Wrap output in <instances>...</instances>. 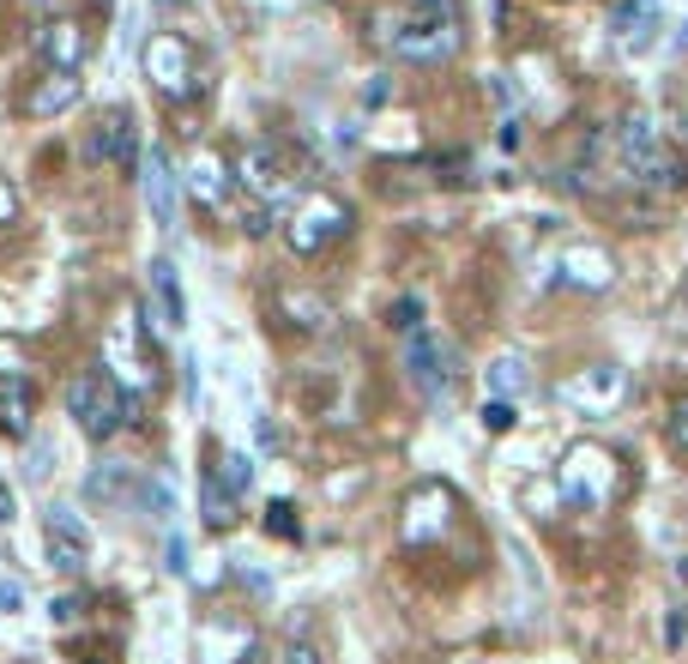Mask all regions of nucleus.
I'll return each mask as SVG.
<instances>
[{
	"label": "nucleus",
	"mask_w": 688,
	"mask_h": 664,
	"mask_svg": "<svg viewBox=\"0 0 688 664\" xmlns=\"http://www.w3.org/2000/svg\"><path fill=\"white\" fill-rule=\"evenodd\" d=\"M67 411L92 441H109V436L139 424V393H127L109 368H79L67 381Z\"/></svg>",
	"instance_id": "obj_1"
},
{
	"label": "nucleus",
	"mask_w": 688,
	"mask_h": 664,
	"mask_svg": "<svg viewBox=\"0 0 688 664\" xmlns=\"http://www.w3.org/2000/svg\"><path fill=\"white\" fill-rule=\"evenodd\" d=\"M387 49L399 61H417V67H436V61H448L459 49V31H453V12H423L417 7V19L393 24L387 31Z\"/></svg>",
	"instance_id": "obj_2"
},
{
	"label": "nucleus",
	"mask_w": 688,
	"mask_h": 664,
	"mask_svg": "<svg viewBox=\"0 0 688 664\" xmlns=\"http://www.w3.org/2000/svg\"><path fill=\"white\" fill-rule=\"evenodd\" d=\"M556 399L580 417H616L622 399H628V368L592 363V368H580V375H568L562 387H556Z\"/></svg>",
	"instance_id": "obj_3"
},
{
	"label": "nucleus",
	"mask_w": 688,
	"mask_h": 664,
	"mask_svg": "<svg viewBox=\"0 0 688 664\" xmlns=\"http://www.w3.org/2000/svg\"><path fill=\"white\" fill-rule=\"evenodd\" d=\"M556 490H562V502L573 514H598V507L610 502V490H616V465H610V453H598V447H573L562 478H556Z\"/></svg>",
	"instance_id": "obj_4"
},
{
	"label": "nucleus",
	"mask_w": 688,
	"mask_h": 664,
	"mask_svg": "<svg viewBox=\"0 0 688 664\" xmlns=\"http://www.w3.org/2000/svg\"><path fill=\"white\" fill-rule=\"evenodd\" d=\"M616 146H622V170H628L634 182H646V188L677 182V158L665 151V139H658V127L646 121V115H628V121H622Z\"/></svg>",
	"instance_id": "obj_5"
},
{
	"label": "nucleus",
	"mask_w": 688,
	"mask_h": 664,
	"mask_svg": "<svg viewBox=\"0 0 688 664\" xmlns=\"http://www.w3.org/2000/svg\"><path fill=\"white\" fill-rule=\"evenodd\" d=\"M344 224H351V212H344L333 194L309 188V194L290 206V229H284V236H290V248H297V254H314V248H326Z\"/></svg>",
	"instance_id": "obj_6"
},
{
	"label": "nucleus",
	"mask_w": 688,
	"mask_h": 664,
	"mask_svg": "<svg viewBox=\"0 0 688 664\" xmlns=\"http://www.w3.org/2000/svg\"><path fill=\"white\" fill-rule=\"evenodd\" d=\"M43 550H49V568L79 574L85 561H92V526H85L67 502H49L43 507Z\"/></svg>",
	"instance_id": "obj_7"
},
{
	"label": "nucleus",
	"mask_w": 688,
	"mask_h": 664,
	"mask_svg": "<svg viewBox=\"0 0 688 664\" xmlns=\"http://www.w3.org/2000/svg\"><path fill=\"white\" fill-rule=\"evenodd\" d=\"M139 61H146V79L158 85L163 97H187V92H194V49H187L175 31H158L146 49H139Z\"/></svg>",
	"instance_id": "obj_8"
},
{
	"label": "nucleus",
	"mask_w": 688,
	"mask_h": 664,
	"mask_svg": "<svg viewBox=\"0 0 688 664\" xmlns=\"http://www.w3.org/2000/svg\"><path fill=\"white\" fill-rule=\"evenodd\" d=\"M236 175H241V188H248L254 200H260V206H272L278 218H284L290 206H297L302 194H309V188H297V182H284V170H278V158L266 146H248L236 158Z\"/></svg>",
	"instance_id": "obj_9"
},
{
	"label": "nucleus",
	"mask_w": 688,
	"mask_h": 664,
	"mask_svg": "<svg viewBox=\"0 0 688 664\" xmlns=\"http://www.w3.org/2000/svg\"><path fill=\"white\" fill-rule=\"evenodd\" d=\"M405 381L417 387L423 405H448L453 368H441V339L436 332H411V339H405Z\"/></svg>",
	"instance_id": "obj_10"
},
{
	"label": "nucleus",
	"mask_w": 688,
	"mask_h": 664,
	"mask_svg": "<svg viewBox=\"0 0 688 664\" xmlns=\"http://www.w3.org/2000/svg\"><path fill=\"white\" fill-rule=\"evenodd\" d=\"M194 653L206 664H241L254 653V629L241 617H229V610H212V617L194 629Z\"/></svg>",
	"instance_id": "obj_11"
},
{
	"label": "nucleus",
	"mask_w": 688,
	"mask_h": 664,
	"mask_svg": "<svg viewBox=\"0 0 688 664\" xmlns=\"http://www.w3.org/2000/svg\"><path fill=\"white\" fill-rule=\"evenodd\" d=\"M139 188H146V206H151V224L163 236H175V163L163 146L139 151Z\"/></svg>",
	"instance_id": "obj_12"
},
{
	"label": "nucleus",
	"mask_w": 688,
	"mask_h": 664,
	"mask_svg": "<svg viewBox=\"0 0 688 664\" xmlns=\"http://www.w3.org/2000/svg\"><path fill=\"white\" fill-rule=\"evenodd\" d=\"M658 0H616V12H610V36H616L622 55H646V49L658 43Z\"/></svg>",
	"instance_id": "obj_13"
},
{
	"label": "nucleus",
	"mask_w": 688,
	"mask_h": 664,
	"mask_svg": "<svg viewBox=\"0 0 688 664\" xmlns=\"http://www.w3.org/2000/svg\"><path fill=\"white\" fill-rule=\"evenodd\" d=\"M92 158L115 163V170H139V127H133V109H109V121L92 133Z\"/></svg>",
	"instance_id": "obj_14"
},
{
	"label": "nucleus",
	"mask_w": 688,
	"mask_h": 664,
	"mask_svg": "<svg viewBox=\"0 0 688 664\" xmlns=\"http://www.w3.org/2000/svg\"><path fill=\"white\" fill-rule=\"evenodd\" d=\"M562 285H573V290H610V285H616V260H610V248H598V242L568 248L562 254Z\"/></svg>",
	"instance_id": "obj_15"
},
{
	"label": "nucleus",
	"mask_w": 688,
	"mask_h": 664,
	"mask_svg": "<svg viewBox=\"0 0 688 664\" xmlns=\"http://www.w3.org/2000/svg\"><path fill=\"white\" fill-rule=\"evenodd\" d=\"M133 490H139V478H133L127 459H97V465L85 471V502L92 507H127Z\"/></svg>",
	"instance_id": "obj_16"
},
{
	"label": "nucleus",
	"mask_w": 688,
	"mask_h": 664,
	"mask_svg": "<svg viewBox=\"0 0 688 664\" xmlns=\"http://www.w3.org/2000/svg\"><path fill=\"white\" fill-rule=\"evenodd\" d=\"M31 411H36L31 381H24L19 368H7V375H0V436H7V441H31Z\"/></svg>",
	"instance_id": "obj_17"
},
{
	"label": "nucleus",
	"mask_w": 688,
	"mask_h": 664,
	"mask_svg": "<svg viewBox=\"0 0 688 664\" xmlns=\"http://www.w3.org/2000/svg\"><path fill=\"white\" fill-rule=\"evenodd\" d=\"M448 514H453L448 490L423 483V490L411 495V520H405V544H429V538H441V532H448Z\"/></svg>",
	"instance_id": "obj_18"
},
{
	"label": "nucleus",
	"mask_w": 688,
	"mask_h": 664,
	"mask_svg": "<svg viewBox=\"0 0 688 664\" xmlns=\"http://www.w3.org/2000/svg\"><path fill=\"white\" fill-rule=\"evenodd\" d=\"M151 302H158V326L163 332L187 326V297H182V278H175L170 260H151Z\"/></svg>",
	"instance_id": "obj_19"
},
{
	"label": "nucleus",
	"mask_w": 688,
	"mask_h": 664,
	"mask_svg": "<svg viewBox=\"0 0 688 664\" xmlns=\"http://www.w3.org/2000/svg\"><path fill=\"white\" fill-rule=\"evenodd\" d=\"M200 514H206L212 532H229V526H236V490H229L218 471H200Z\"/></svg>",
	"instance_id": "obj_20"
},
{
	"label": "nucleus",
	"mask_w": 688,
	"mask_h": 664,
	"mask_svg": "<svg viewBox=\"0 0 688 664\" xmlns=\"http://www.w3.org/2000/svg\"><path fill=\"white\" fill-rule=\"evenodd\" d=\"M73 104H79V73H61V67L31 92V115H61V109H73Z\"/></svg>",
	"instance_id": "obj_21"
},
{
	"label": "nucleus",
	"mask_w": 688,
	"mask_h": 664,
	"mask_svg": "<svg viewBox=\"0 0 688 664\" xmlns=\"http://www.w3.org/2000/svg\"><path fill=\"white\" fill-rule=\"evenodd\" d=\"M187 188L200 194V206H224V194H229L224 163L212 158V151H194V163H187Z\"/></svg>",
	"instance_id": "obj_22"
},
{
	"label": "nucleus",
	"mask_w": 688,
	"mask_h": 664,
	"mask_svg": "<svg viewBox=\"0 0 688 664\" xmlns=\"http://www.w3.org/2000/svg\"><path fill=\"white\" fill-rule=\"evenodd\" d=\"M43 55H49V61H61V73H79V55H85V36H79V24H49V36H43Z\"/></svg>",
	"instance_id": "obj_23"
},
{
	"label": "nucleus",
	"mask_w": 688,
	"mask_h": 664,
	"mask_svg": "<svg viewBox=\"0 0 688 664\" xmlns=\"http://www.w3.org/2000/svg\"><path fill=\"white\" fill-rule=\"evenodd\" d=\"M526 387H531V375H526V356H519V351H507V356H495V363H490V393L514 399V393H526Z\"/></svg>",
	"instance_id": "obj_24"
},
{
	"label": "nucleus",
	"mask_w": 688,
	"mask_h": 664,
	"mask_svg": "<svg viewBox=\"0 0 688 664\" xmlns=\"http://www.w3.org/2000/svg\"><path fill=\"white\" fill-rule=\"evenodd\" d=\"M284 309H290V321H297V326H309V332H321L326 321H333V309H326L321 297H309V290H290V297H284Z\"/></svg>",
	"instance_id": "obj_25"
},
{
	"label": "nucleus",
	"mask_w": 688,
	"mask_h": 664,
	"mask_svg": "<svg viewBox=\"0 0 688 664\" xmlns=\"http://www.w3.org/2000/svg\"><path fill=\"white\" fill-rule=\"evenodd\" d=\"M139 507H146L151 520H163V526H170V520H175V490L163 478H139Z\"/></svg>",
	"instance_id": "obj_26"
},
{
	"label": "nucleus",
	"mask_w": 688,
	"mask_h": 664,
	"mask_svg": "<svg viewBox=\"0 0 688 664\" xmlns=\"http://www.w3.org/2000/svg\"><path fill=\"white\" fill-rule=\"evenodd\" d=\"M49 465H55V441H49V436H31V441H24V478L43 483Z\"/></svg>",
	"instance_id": "obj_27"
},
{
	"label": "nucleus",
	"mask_w": 688,
	"mask_h": 664,
	"mask_svg": "<svg viewBox=\"0 0 688 664\" xmlns=\"http://www.w3.org/2000/svg\"><path fill=\"white\" fill-rule=\"evenodd\" d=\"M224 483H229V490H248V483H254V459L248 453H236V447H229V453H224Z\"/></svg>",
	"instance_id": "obj_28"
},
{
	"label": "nucleus",
	"mask_w": 688,
	"mask_h": 664,
	"mask_svg": "<svg viewBox=\"0 0 688 664\" xmlns=\"http://www.w3.org/2000/svg\"><path fill=\"white\" fill-rule=\"evenodd\" d=\"M393 326H399V339L423 332V302H417V297H399V309H393Z\"/></svg>",
	"instance_id": "obj_29"
},
{
	"label": "nucleus",
	"mask_w": 688,
	"mask_h": 664,
	"mask_svg": "<svg viewBox=\"0 0 688 664\" xmlns=\"http://www.w3.org/2000/svg\"><path fill=\"white\" fill-rule=\"evenodd\" d=\"M266 526H272V538H297V507H290V502H272V507H266Z\"/></svg>",
	"instance_id": "obj_30"
},
{
	"label": "nucleus",
	"mask_w": 688,
	"mask_h": 664,
	"mask_svg": "<svg viewBox=\"0 0 688 664\" xmlns=\"http://www.w3.org/2000/svg\"><path fill=\"white\" fill-rule=\"evenodd\" d=\"M514 424H519V417H514V405H507V399H490V405H483V429H490V436H507Z\"/></svg>",
	"instance_id": "obj_31"
},
{
	"label": "nucleus",
	"mask_w": 688,
	"mask_h": 664,
	"mask_svg": "<svg viewBox=\"0 0 688 664\" xmlns=\"http://www.w3.org/2000/svg\"><path fill=\"white\" fill-rule=\"evenodd\" d=\"M272 224H278V212L260 206V200H248V212H241V229H248V236H266Z\"/></svg>",
	"instance_id": "obj_32"
},
{
	"label": "nucleus",
	"mask_w": 688,
	"mask_h": 664,
	"mask_svg": "<svg viewBox=\"0 0 688 664\" xmlns=\"http://www.w3.org/2000/svg\"><path fill=\"white\" fill-rule=\"evenodd\" d=\"M519 502H526L531 514H544V507L562 502V490H556V483H544V490H538V483H526V490H519Z\"/></svg>",
	"instance_id": "obj_33"
},
{
	"label": "nucleus",
	"mask_w": 688,
	"mask_h": 664,
	"mask_svg": "<svg viewBox=\"0 0 688 664\" xmlns=\"http://www.w3.org/2000/svg\"><path fill=\"white\" fill-rule=\"evenodd\" d=\"M85 617V598L79 592H67V598H55V604H49V622H61V629H67V622H79Z\"/></svg>",
	"instance_id": "obj_34"
},
{
	"label": "nucleus",
	"mask_w": 688,
	"mask_h": 664,
	"mask_svg": "<svg viewBox=\"0 0 688 664\" xmlns=\"http://www.w3.org/2000/svg\"><path fill=\"white\" fill-rule=\"evenodd\" d=\"M284 664H326V653H321V646H314V641H290Z\"/></svg>",
	"instance_id": "obj_35"
},
{
	"label": "nucleus",
	"mask_w": 688,
	"mask_h": 664,
	"mask_svg": "<svg viewBox=\"0 0 688 664\" xmlns=\"http://www.w3.org/2000/svg\"><path fill=\"white\" fill-rule=\"evenodd\" d=\"M19 604H24V586L0 574V617H12V610H19Z\"/></svg>",
	"instance_id": "obj_36"
},
{
	"label": "nucleus",
	"mask_w": 688,
	"mask_h": 664,
	"mask_svg": "<svg viewBox=\"0 0 688 664\" xmlns=\"http://www.w3.org/2000/svg\"><path fill=\"white\" fill-rule=\"evenodd\" d=\"M170 574H175V580H187V544L182 538H170Z\"/></svg>",
	"instance_id": "obj_37"
},
{
	"label": "nucleus",
	"mask_w": 688,
	"mask_h": 664,
	"mask_svg": "<svg viewBox=\"0 0 688 664\" xmlns=\"http://www.w3.org/2000/svg\"><path fill=\"white\" fill-rule=\"evenodd\" d=\"M12 218H19V194H12L7 182H0V224H12Z\"/></svg>",
	"instance_id": "obj_38"
},
{
	"label": "nucleus",
	"mask_w": 688,
	"mask_h": 664,
	"mask_svg": "<svg viewBox=\"0 0 688 664\" xmlns=\"http://www.w3.org/2000/svg\"><path fill=\"white\" fill-rule=\"evenodd\" d=\"M670 429H677V441L688 447V399H677V411H670Z\"/></svg>",
	"instance_id": "obj_39"
},
{
	"label": "nucleus",
	"mask_w": 688,
	"mask_h": 664,
	"mask_svg": "<svg viewBox=\"0 0 688 664\" xmlns=\"http://www.w3.org/2000/svg\"><path fill=\"white\" fill-rule=\"evenodd\" d=\"M7 526H12V490L0 483V532H7Z\"/></svg>",
	"instance_id": "obj_40"
},
{
	"label": "nucleus",
	"mask_w": 688,
	"mask_h": 664,
	"mask_svg": "<svg viewBox=\"0 0 688 664\" xmlns=\"http://www.w3.org/2000/svg\"><path fill=\"white\" fill-rule=\"evenodd\" d=\"M151 7H163V12H182V7H187V0H151Z\"/></svg>",
	"instance_id": "obj_41"
}]
</instances>
